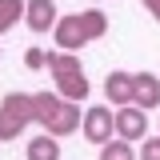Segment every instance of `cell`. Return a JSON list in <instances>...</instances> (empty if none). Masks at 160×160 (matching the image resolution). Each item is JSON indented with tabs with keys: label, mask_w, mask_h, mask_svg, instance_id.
Returning a JSON list of instances; mask_svg holds the SVG:
<instances>
[{
	"label": "cell",
	"mask_w": 160,
	"mask_h": 160,
	"mask_svg": "<svg viewBox=\"0 0 160 160\" xmlns=\"http://www.w3.org/2000/svg\"><path fill=\"white\" fill-rule=\"evenodd\" d=\"M108 32V16L100 8H84V12H72V16H56L52 24V36H56L60 52H80L84 44H92Z\"/></svg>",
	"instance_id": "cell-1"
},
{
	"label": "cell",
	"mask_w": 160,
	"mask_h": 160,
	"mask_svg": "<svg viewBox=\"0 0 160 160\" xmlns=\"http://www.w3.org/2000/svg\"><path fill=\"white\" fill-rule=\"evenodd\" d=\"M80 104H72V100L56 96V92H32V120H36L40 128L48 132V136H72L80 128Z\"/></svg>",
	"instance_id": "cell-2"
},
{
	"label": "cell",
	"mask_w": 160,
	"mask_h": 160,
	"mask_svg": "<svg viewBox=\"0 0 160 160\" xmlns=\"http://www.w3.org/2000/svg\"><path fill=\"white\" fill-rule=\"evenodd\" d=\"M48 72H52V80H56V96L72 100V104H80V100L88 96V76H84V64H80L76 52H48V64H44Z\"/></svg>",
	"instance_id": "cell-3"
},
{
	"label": "cell",
	"mask_w": 160,
	"mask_h": 160,
	"mask_svg": "<svg viewBox=\"0 0 160 160\" xmlns=\"http://www.w3.org/2000/svg\"><path fill=\"white\" fill-rule=\"evenodd\" d=\"M32 124V92H8L0 100V140H16Z\"/></svg>",
	"instance_id": "cell-4"
},
{
	"label": "cell",
	"mask_w": 160,
	"mask_h": 160,
	"mask_svg": "<svg viewBox=\"0 0 160 160\" xmlns=\"http://www.w3.org/2000/svg\"><path fill=\"white\" fill-rule=\"evenodd\" d=\"M112 136L128 140V144L144 140L148 136V112H140L136 104H124L120 112H112Z\"/></svg>",
	"instance_id": "cell-5"
},
{
	"label": "cell",
	"mask_w": 160,
	"mask_h": 160,
	"mask_svg": "<svg viewBox=\"0 0 160 160\" xmlns=\"http://www.w3.org/2000/svg\"><path fill=\"white\" fill-rule=\"evenodd\" d=\"M80 132L88 144H108L112 140V108H88L84 116H80Z\"/></svg>",
	"instance_id": "cell-6"
},
{
	"label": "cell",
	"mask_w": 160,
	"mask_h": 160,
	"mask_svg": "<svg viewBox=\"0 0 160 160\" xmlns=\"http://www.w3.org/2000/svg\"><path fill=\"white\" fill-rule=\"evenodd\" d=\"M132 104H136L140 112H152L160 108V76L156 72H132Z\"/></svg>",
	"instance_id": "cell-7"
},
{
	"label": "cell",
	"mask_w": 160,
	"mask_h": 160,
	"mask_svg": "<svg viewBox=\"0 0 160 160\" xmlns=\"http://www.w3.org/2000/svg\"><path fill=\"white\" fill-rule=\"evenodd\" d=\"M56 4L52 0H24V24L32 28V32H48L52 24H56Z\"/></svg>",
	"instance_id": "cell-8"
},
{
	"label": "cell",
	"mask_w": 160,
	"mask_h": 160,
	"mask_svg": "<svg viewBox=\"0 0 160 160\" xmlns=\"http://www.w3.org/2000/svg\"><path fill=\"white\" fill-rule=\"evenodd\" d=\"M104 96L112 100L116 108L132 104V72H124V68H112V72H108V80H104Z\"/></svg>",
	"instance_id": "cell-9"
},
{
	"label": "cell",
	"mask_w": 160,
	"mask_h": 160,
	"mask_svg": "<svg viewBox=\"0 0 160 160\" xmlns=\"http://www.w3.org/2000/svg\"><path fill=\"white\" fill-rule=\"evenodd\" d=\"M28 160H60V140L40 132V136L28 140Z\"/></svg>",
	"instance_id": "cell-10"
},
{
	"label": "cell",
	"mask_w": 160,
	"mask_h": 160,
	"mask_svg": "<svg viewBox=\"0 0 160 160\" xmlns=\"http://www.w3.org/2000/svg\"><path fill=\"white\" fill-rule=\"evenodd\" d=\"M100 160H136V148H132L128 140L112 136L108 144H100Z\"/></svg>",
	"instance_id": "cell-11"
},
{
	"label": "cell",
	"mask_w": 160,
	"mask_h": 160,
	"mask_svg": "<svg viewBox=\"0 0 160 160\" xmlns=\"http://www.w3.org/2000/svg\"><path fill=\"white\" fill-rule=\"evenodd\" d=\"M16 20H24V0H0V36L16 28Z\"/></svg>",
	"instance_id": "cell-12"
},
{
	"label": "cell",
	"mask_w": 160,
	"mask_h": 160,
	"mask_svg": "<svg viewBox=\"0 0 160 160\" xmlns=\"http://www.w3.org/2000/svg\"><path fill=\"white\" fill-rule=\"evenodd\" d=\"M140 160H160V136H144V144H140Z\"/></svg>",
	"instance_id": "cell-13"
},
{
	"label": "cell",
	"mask_w": 160,
	"mask_h": 160,
	"mask_svg": "<svg viewBox=\"0 0 160 160\" xmlns=\"http://www.w3.org/2000/svg\"><path fill=\"white\" fill-rule=\"evenodd\" d=\"M24 64H28V68H44V64H48V52H44V48H28V52H24Z\"/></svg>",
	"instance_id": "cell-14"
},
{
	"label": "cell",
	"mask_w": 160,
	"mask_h": 160,
	"mask_svg": "<svg viewBox=\"0 0 160 160\" xmlns=\"http://www.w3.org/2000/svg\"><path fill=\"white\" fill-rule=\"evenodd\" d=\"M144 8H148V16L160 24V0H144Z\"/></svg>",
	"instance_id": "cell-15"
}]
</instances>
